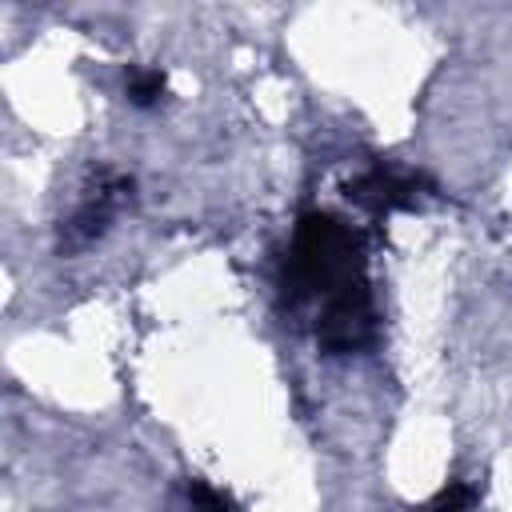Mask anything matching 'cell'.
<instances>
[{"instance_id":"cell-1","label":"cell","mask_w":512,"mask_h":512,"mask_svg":"<svg viewBox=\"0 0 512 512\" xmlns=\"http://www.w3.org/2000/svg\"><path fill=\"white\" fill-rule=\"evenodd\" d=\"M364 280L360 236L332 212H304L284 260V296L292 304H324L348 284Z\"/></svg>"},{"instance_id":"cell-2","label":"cell","mask_w":512,"mask_h":512,"mask_svg":"<svg viewBox=\"0 0 512 512\" xmlns=\"http://www.w3.org/2000/svg\"><path fill=\"white\" fill-rule=\"evenodd\" d=\"M132 188H136L132 176L100 168L92 176V184L84 188V196L76 200V208L60 220V240H56L60 252H80L92 240H100L108 232V224L116 220V212L132 204Z\"/></svg>"},{"instance_id":"cell-3","label":"cell","mask_w":512,"mask_h":512,"mask_svg":"<svg viewBox=\"0 0 512 512\" xmlns=\"http://www.w3.org/2000/svg\"><path fill=\"white\" fill-rule=\"evenodd\" d=\"M372 336H376V308H372L368 280L348 284L344 292H336L332 300L320 304V312H316V344L328 356L360 352Z\"/></svg>"},{"instance_id":"cell-4","label":"cell","mask_w":512,"mask_h":512,"mask_svg":"<svg viewBox=\"0 0 512 512\" xmlns=\"http://www.w3.org/2000/svg\"><path fill=\"white\" fill-rule=\"evenodd\" d=\"M420 188H424L420 176L376 164V168L360 172L356 180H348V200L360 204V208L372 212V216H388V212L412 208V204L420 200Z\"/></svg>"},{"instance_id":"cell-5","label":"cell","mask_w":512,"mask_h":512,"mask_svg":"<svg viewBox=\"0 0 512 512\" xmlns=\"http://www.w3.org/2000/svg\"><path fill=\"white\" fill-rule=\"evenodd\" d=\"M124 92H128V100H132L136 108H152V104L164 100L168 76H164L160 68H132L128 80H124Z\"/></svg>"},{"instance_id":"cell-6","label":"cell","mask_w":512,"mask_h":512,"mask_svg":"<svg viewBox=\"0 0 512 512\" xmlns=\"http://www.w3.org/2000/svg\"><path fill=\"white\" fill-rule=\"evenodd\" d=\"M188 504H192V512H236V500L200 476L188 480Z\"/></svg>"},{"instance_id":"cell-7","label":"cell","mask_w":512,"mask_h":512,"mask_svg":"<svg viewBox=\"0 0 512 512\" xmlns=\"http://www.w3.org/2000/svg\"><path fill=\"white\" fill-rule=\"evenodd\" d=\"M472 504H476V488L472 484H448L420 512H472Z\"/></svg>"}]
</instances>
